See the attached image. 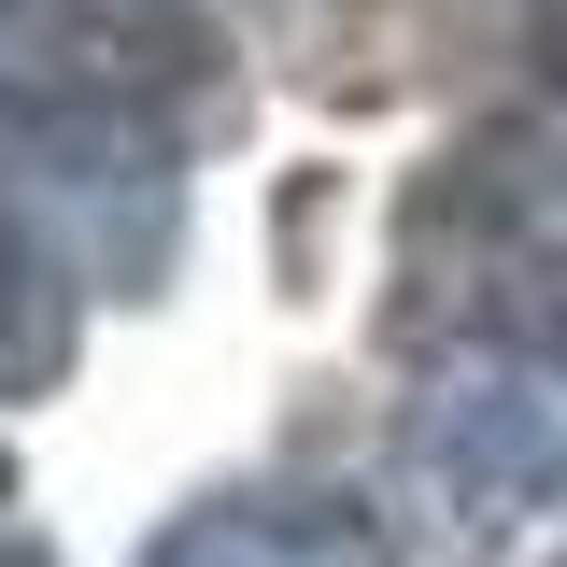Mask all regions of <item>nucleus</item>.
<instances>
[{
  "instance_id": "f257e3e1",
  "label": "nucleus",
  "mask_w": 567,
  "mask_h": 567,
  "mask_svg": "<svg viewBox=\"0 0 567 567\" xmlns=\"http://www.w3.org/2000/svg\"><path fill=\"white\" fill-rule=\"evenodd\" d=\"M213 100L199 0H0V128L58 171H156Z\"/></svg>"
},
{
  "instance_id": "f03ea898",
  "label": "nucleus",
  "mask_w": 567,
  "mask_h": 567,
  "mask_svg": "<svg viewBox=\"0 0 567 567\" xmlns=\"http://www.w3.org/2000/svg\"><path fill=\"white\" fill-rule=\"evenodd\" d=\"M398 327L412 341H567V156L468 142L398 227Z\"/></svg>"
},
{
  "instance_id": "7ed1b4c3",
  "label": "nucleus",
  "mask_w": 567,
  "mask_h": 567,
  "mask_svg": "<svg viewBox=\"0 0 567 567\" xmlns=\"http://www.w3.org/2000/svg\"><path fill=\"white\" fill-rule=\"evenodd\" d=\"M412 483L468 525L567 496V341H454L412 398Z\"/></svg>"
},
{
  "instance_id": "20e7f679",
  "label": "nucleus",
  "mask_w": 567,
  "mask_h": 567,
  "mask_svg": "<svg viewBox=\"0 0 567 567\" xmlns=\"http://www.w3.org/2000/svg\"><path fill=\"white\" fill-rule=\"evenodd\" d=\"M142 567H398V539L341 483H256V496H199Z\"/></svg>"
},
{
  "instance_id": "39448f33",
  "label": "nucleus",
  "mask_w": 567,
  "mask_h": 567,
  "mask_svg": "<svg viewBox=\"0 0 567 567\" xmlns=\"http://www.w3.org/2000/svg\"><path fill=\"white\" fill-rule=\"evenodd\" d=\"M71 369V284L43 270V241L0 213V398H29V383H58Z\"/></svg>"
},
{
  "instance_id": "423d86ee",
  "label": "nucleus",
  "mask_w": 567,
  "mask_h": 567,
  "mask_svg": "<svg viewBox=\"0 0 567 567\" xmlns=\"http://www.w3.org/2000/svg\"><path fill=\"white\" fill-rule=\"evenodd\" d=\"M0 567H43V539H0Z\"/></svg>"
},
{
  "instance_id": "0eeeda50",
  "label": "nucleus",
  "mask_w": 567,
  "mask_h": 567,
  "mask_svg": "<svg viewBox=\"0 0 567 567\" xmlns=\"http://www.w3.org/2000/svg\"><path fill=\"white\" fill-rule=\"evenodd\" d=\"M554 567H567V554H554Z\"/></svg>"
}]
</instances>
